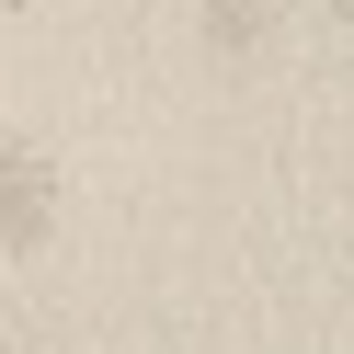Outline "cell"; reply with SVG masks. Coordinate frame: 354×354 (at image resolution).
I'll return each instance as SVG.
<instances>
[{
	"instance_id": "6da1fadb",
	"label": "cell",
	"mask_w": 354,
	"mask_h": 354,
	"mask_svg": "<svg viewBox=\"0 0 354 354\" xmlns=\"http://www.w3.org/2000/svg\"><path fill=\"white\" fill-rule=\"evenodd\" d=\"M35 217V160H12V138H0V240Z\"/></svg>"
},
{
	"instance_id": "277c9868",
	"label": "cell",
	"mask_w": 354,
	"mask_h": 354,
	"mask_svg": "<svg viewBox=\"0 0 354 354\" xmlns=\"http://www.w3.org/2000/svg\"><path fill=\"white\" fill-rule=\"evenodd\" d=\"M0 354H12V343H0Z\"/></svg>"
},
{
	"instance_id": "7a4b0ae2",
	"label": "cell",
	"mask_w": 354,
	"mask_h": 354,
	"mask_svg": "<svg viewBox=\"0 0 354 354\" xmlns=\"http://www.w3.org/2000/svg\"><path fill=\"white\" fill-rule=\"evenodd\" d=\"M320 12H331V24H354V0H320Z\"/></svg>"
},
{
	"instance_id": "3957f363",
	"label": "cell",
	"mask_w": 354,
	"mask_h": 354,
	"mask_svg": "<svg viewBox=\"0 0 354 354\" xmlns=\"http://www.w3.org/2000/svg\"><path fill=\"white\" fill-rule=\"evenodd\" d=\"M0 12H35V0H0Z\"/></svg>"
}]
</instances>
